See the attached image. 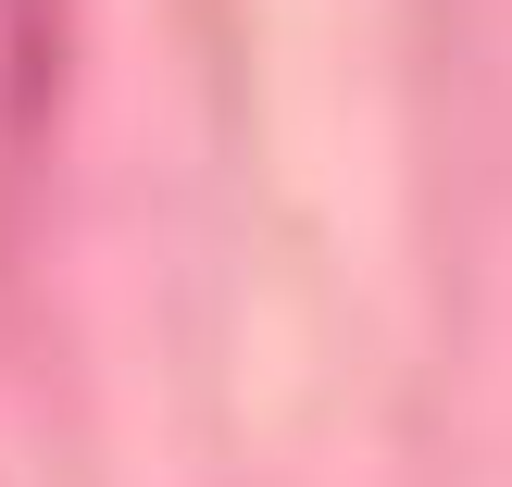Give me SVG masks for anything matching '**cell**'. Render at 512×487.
Wrapping results in <instances>:
<instances>
[]
</instances>
